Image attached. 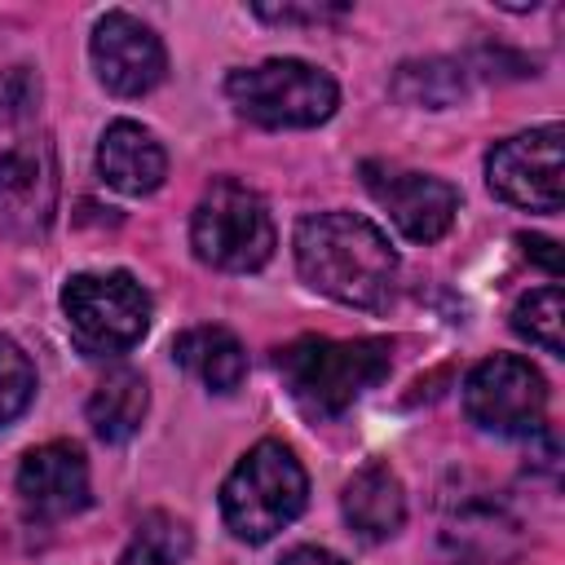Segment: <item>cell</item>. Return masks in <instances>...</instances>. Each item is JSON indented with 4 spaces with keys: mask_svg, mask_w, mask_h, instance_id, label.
Returning a JSON list of instances; mask_svg holds the SVG:
<instances>
[{
    "mask_svg": "<svg viewBox=\"0 0 565 565\" xmlns=\"http://www.w3.org/2000/svg\"><path fill=\"white\" fill-rule=\"evenodd\" d=\"M40 102V79L31 66H4L0 71V124H13L31 115Z\"/></svg>",
    "mask_w": 565,
    "mask_h": 565,
    "instance_id": "21",
    "label": "cell"
},
{
    "mask_svg": "<svg viewBox=\"0 0 565 565\" xmlns=\"http://www.w3.org/2000/svg\"><path fill=\"white\" fill-rule=\"evenodd\" d=\"M146 406H150V388H146L141 371L115 366V371L102 375V384L88 397V424H93V433L102 441L119 446V441H128L141 428Z\"/></svg>",
    "mask_w": 565,
    "mask_h": 565,
    "instance_id": "16",
    "label": "cell"
},
{
    "mask_svg": "<svg viewBox=\"0 0 565 565\" xmlns=\"http://www.w3.org/2000/svg\"><path fill=\"white\" fill-rule=\"evenodd\" d=\"M88 57H93V71H97L102 88L115 93V97L150 93L168 71L163 40L124 9H110V13L97 18L93 40H88Z\"/></svg>",
    "mask_w": 565,
    "mask_h": 565,
    "instance_id": "9",
    "label": "cell"
},
{
    "mask_svg": "<svg viewBox=\"0 0 565 565\" xmlns=\"http://www.w3.org/2000/svg\"><path fill=\"white\" fill-rule=\"evenodd\" d=\"M18 494L44 521L84 512L88 508V463H84V450L71 446V441H44V446L26 450L22 463H18Z\"/></svg>",
    "mask_w": 565,
    "mask_h": 565,
    "instance_id": "11",
    "label": "cell"
},
{
    "mask_svg": "<svg viewBox=\"0 0 565 565\" xmlns=\"http://www.w3.org/2000/svg\"><path fill=\"white\" fill-rule=\"evenodd\" d=\"M185 552H190V530L168 512H150V516H141L119 565H181Z\"/></svg>",
    "mask_w": 565,
    "mask_h": 565,
    "instance_id": "18",
    "label": "cell"
},
{
    "mask_svg": "<svg viewBox=\"0 0 565 565\" xmlns=\"http://www.w3.org/2000/svg\"><path fill=\"white\" fill-rule=\"evenodd\" d=\"M278 565H349V561L335 556V552H327V547H309V543H305V547H291Z\"/></svg>",
    "mask_w": 565,
    "mask_h": 565,
    "instance_id": "24",
    "label": "cell"
},
{
    "mask_svg": "<svg viewBox=\"0 0 565 565\" xmlns=\"http://www.w3.org/2000/svg\"><path fill=\"white\" fill-rule=\"evenodd\" d=\"M62 313L88 358H119L150 331V296L124 269L66 278Z\"/></svg>",
    "mask_w": 565,
    "mask_h": 565,
    "instance_id": "6",
    "label": "cell"
},
{
    "mask_svg": "<svg viewBox=\"0 0 565 565\" xmlns=\"http://www.w3.org/2000/svg\"><path fill=\"white\" fill-rule=\"evenodd\" d=\"M172 358L212 393H234L247 375V353L225 327H190L172 340Z\"/></svg>",
    "mask_w": 565,
    "mask_h": 565,
    "instance_id": "15",
    "label": "cell"
},
{
    "mask_svg": "<svg viewBox=\"0 0 565 565\" xmlns=\"http://www.w3.org/2000/svg\"><path fill=\"white\" fill-rule=\"evenodd\" d=\"M561 124H543L499 141L486 159V185L494 199L525 212H561Z\"/></svg>",
    "mask_w": 565,
    "mask_h": 565,
    "instance_id": "8",
    "label": "cell"
},
{
    "mask_svg": "<svg viewBox=\"0 0 565 565\" xmlns=\"http://www.w3.org/2000/svg\"><path fill=\"white\" fill-rule=\"evenodd\" d=\"M31 397H35V366L9 335H0V428L13 424L31 406Z\"/></svg>",
    "mask_w": 565,
    "mask_h": 565,
    "instance_id": "20",
    "label": "cell"
},
{
    "mask_svg": "<svg viewBox=\"0 0 565 565\" xmlns=\"http://www.w3.org/2000/svg\"><path fill=\"white\" fill-rule=\"evenodd\" d=\"M287 393L305 415L331 419L349 411L366 388H375L393 366V344L362 335V340H331V335H300L274 358Z\"/></svg>",
    "mask_w": 565,
    "mask_h": 565,
    "instance_id": "2",
    "label": "cell"
},
{
    "mask_svg": "<svg viewBox=\"0 0 565 565\" xmlns=\"http://www.w3.org/2000/svg\"><path fill=\"white\" fill-rule=\"evenodd\" d=\"M97 177L128 194V199H141L150 190L163 185L168 177V150L159 146V137L132 119H115L102 141H97Z\"/></svg>",
    "mask_w": 565,
    "mask_h": 565,
    "instance_id": "13",
    "label": "cell"
},
{
    "mask_svg": "<svg viewBox=\"0 0 565 565\" xmlns=\"http://www.w3.org/2000/svg\"><path fill=\"white\" fill-rule=\"evenodd\" d=\"M340 512L344 521L366 539V543H384L402 530L406 521V494H402V481L388 463H366L358 468L344 490H340Z\"/></svg>",
    "mask_w": 565,
    "mask_h": 565,
    "instance_id": "14",
    "label": "cell"
},
{
    "mask_svg": "<svg viewBox=\"0 0 565 565\" xmlns=\"http://www.w3.org/2000/svg\"><path fill=\"white\" fill-rule=\"evenodd\" d=\"M463 411L477 428H486L494 437H530V433L543 428L547 380L525 358L494 353V358H486L468 371Z\"/></svg>",
    "mask_w": 565,
    "mask_h": 565,
    "instance_id": "7",
    "label": "cell"
},
{
    "mask_svg": "<svg viewBox=\"0 0 565 565\" xmlns=\"http://www.w3.org/2000/svg\"><path fill=\"white\" fill-rule=\"evenodd\" d=\"M296 269L313 291L349 309H384L397 291V252L358 212L305 216L296 225Z\"/></svg>",
    "mask_w": 565,
    "mask_h": 565,
    "instance_id": "1",
    "label": "cell"
},
{
    "mask_svg": "<svg viewBox=\"0 0 565 565\" xmlns=\"http://www.w3.org/2000/svg\"><path fill=\"white\" fill-rule=\"evenodd\" d=\"M53 159L44 146H13L0 154V238H31L53 216Z\"/></svg>",
    "mask_w": 565,
    "mask_h": 565,
    "instance_id": "12",
    "label": "cell"
},
{
    "mask_svg": "<svg viewBox=\"0 0 565 565\" xmlns=\"http://www.w3.org/2000/svg\"><path fill=\"white\" fill-rule=\"evenodd\" d=\"M534 260H543L547 265V274H561V252H556V243L552 238H543V234H521L516 238Z\"/></svg>",
    "mask_w": 565,
    "mask_h": 565,
    "instance_id": "23",
    "label": "cell"
},
{
    "mask_svg": "<svg viewBox=\"0 0 565 565\" xmlns=\"http://www.w3.org/2000/svg\"><path fill=\"white\" fill-rule=\"evenodd\" d=\"M305 499H309V477L291 455V446L256 441L221 486V516L234 539L265 543L305 512Z\"/></svg>",
    "mask_w": 565,
    "mask_h": 565,
    "instance_id": "3",
    "label": "cell"
},
{
    "mask_svg": "<svg viewBox=\"0 0 565 565\" xmlns=\"http://www.w3.org/2000/svg\"><path fill=\"white\" fill-rule=\"evenodd\" d=\"M252 13L265 18V22L291 26V22H327V18H340L344 4H256Z\"/></svg>",
    "mask_w": 565,
    "mask_h": 565,
    "instance_id": "22",
    "label": "cell"
},
{
    "mask_svg": "<svg viewBox=\"0 0 565 565\" xmlns=\"http://www.w3.org/2000/svg\"><path fill=\"white\" fill-rule=\"evenodd\" d=\"M393 93L411 106H450L463 93V75L455 62H406L393 79Z\"/></svg>",
    "mask_w": 565,
    "mask_h": 565,
    "instance_id": "19",
    "label": "cell"
},
{
    "mask_svg": "<svg viewBox=\"0 0 565 565\" xmlns=\"http://www.w3.org/2000/svg\"><path fill=\"white\" fill-rule=\"evenodd\" d=\"M561 322H565V300H561V287H539L530 296L516 300L512 309V331L530 344H539L543 353L561 358L565 353V340H561Z\"/></svg>",
    "mask_w": 565,
    "mask_h": 565,
    "instance_id": "17",
    "label": "cell"
},
{
    "mask_svg": "<svg viewBox=\"0 0 565 565\" xmlns=\"http://www.w3.org/2000/svg\"><path fill=\"white\" fill-rule=\"evenodd\" d=\"M225 97L234 110L260 128H318L335 115V79L300 57H269L260 66L230 71Z\"/></svg>",
    "mask_w": 565,
    "mask_h": 565,
    "instance_id": "4",
    "label": "cell"
},
{
    "mask_svg": "<svg viewBox=\"0 0 565 565\" xmlns=\"http://www.w3.org/2000/svg\"><path fill=\"white\" fill-rule=\"evenodd\" d=\"M190 247L203 265L252 274L274 256V221L265 199L243 181H212L190 216Z\"/></svg>",
    "mask_w": 565,
    "mask_h": 565,
    "instance_id": "5",
    "label": "cell"
},
{
    "mask_svg": "<svg viewBox=\"0 0 565 565\" xmlns=\"http://www.w3.org/2000/svg\"><path fill=\"white\" fill-rule=\"evenodd\" d=\"M362 172L375 203L411 243H437L455 225L459 190L450 181L428 172H406V168H380V163H366Z\"/></svg>",
    "mask_w": 565,
    "mask_h": 565,
    "instance_id": "10",
    "label": "cell"
}]
</instances>
